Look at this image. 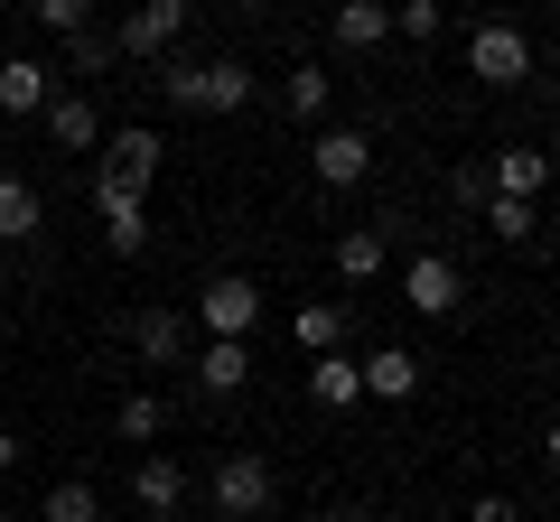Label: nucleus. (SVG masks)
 <instances>
[{"label":"nucleus","instance_id":"9d476101","mask_svg":"<svg viewBox=\"0 0 560 522\" xmlns=\"http://www.w3.org/2000/svg\"><path fill=\"white\" fill-rule=\"evenodd\" d=\"M94 215H103V242H113V252H150V205H140L131 187L94 178Z\"/></svg>","mask_w":560,"mask_h":522},{"label":"nucleus","instance_id":"2f4dec72","mask_svg":"<svg viewBox=\"0 0 560 522\" xmlns=\"http://www.w3.org/2000/svg\"><path fill=\"white\" fill-rule=\"evenodd\" d=\"M541 466H560V420H551V429H541Z\"/></svg>","mask_w":560,"mask_h":522},{"label":"nucleus","instance_id":"473e14b6","mask_svg":"<svg viewBox=\"0 0 560 522\" xmlns=\"http://www.w3.org/2000/svg\"><path fill=\"white\" fill-rule=\"evenodd\" d=\"M318 522H364V513H355V503H337V513H318Z\"/></svg>","mask_w":560,"mask_h":522},{"label":"nucleus","instance_id":"f257e3e1","mask_svg":"<svg viewBox=\"0 0 560 522\" xmlns=\"http://www.w3.org/2000/svg\"><path fill=\"white\" fill-rule=\"evenodd\" d=\"M271 466L253 458V448H234V458H215V476H206V503H215V522H261L271 513Z\"/></svg>","mask_w":560,"mask_h":522},{"label":"nucleus","instance_id":"5701e85b","mask_svg":"<svg viewBox=\"0 0 560 522\" xmlns=\"http://www.w3.org/2000/svg\"><path fill=\"white\" fill-rule=\"evenodd\" d=\"M393 38V10H383V0H346L337 10V47H383Z\"/></svg>","mask_w":560,"mask_h":522},{"label":"nucleus","instance_id":"6e6552de","mask_svg":"<svg viewBox=\"0 0 560 522\" xmlns=\"http://www.w3.org/2000/svg\"><path fill=\"white\" fill-rule=\"evenodd\" d=\"M131 345H140L150 364L178 373V364H197V318H187V308H140V318H131Z\"/></svg>","mask_w":560,"mask_h":522},{"label":"nucleus","instance_id":"393cba45","mask_svg":"<svg viewBox=\"0 0 560 522\" xmlns=\"http://www.w3.org/2000/svg\"><path fill=\"white\" fill-rule=\"evenodd\" d=\"M477 215H486V234H495V242H533V224H541V205H514V197H486Z\"/></svg>","mask_w":560,"mask_h":522},{"label":"nucleus","instance_id":"2eb2a0df","mask_svg":"<svg viewBox=\"0 0 560 522\" xmlns=\"http://www.w3.org/2000/svg\"><path fill=\"white\" fill-rule=\"evenodd\" d=\"M253 103V66L243 57H206L197 66V112H243Z\"/></svg>","mask_w":560,"mask_h":522},{"label":"nucleus","instance_id":"4468645a","mask_svg":"<svg viewBox=\"0 0 560 522\" xmlns=\"http://www.w3.org/2000/svg\"><path fill=\"white\" fill-rule=\"evenodd\" d=\"M308 402H318V411H355L364 402V373H355L346 345H337V355H308Z\"/></svg>","mask_w":560,"mask_h":522},{"label":"nucleus","instance_id":"a211bd4d","mask_svg":"<svg viewBox=\"0 0 560 522\" xmlns=\"http://www.w3.org/2000/svg\"><path fill=\"white\" fill-rule=\"evenodd\" d=\"M383 261H393V242H383V224H355V234H337V281H374Z\"/></svg>","mask_w":560,"mask_h":522},{"label":"nucleus","instance_id":"6ab92c4d","mask_svg":"<svg viewBox=\"0 0 560 522\" xmlns=\"http://www.w3.org/2000/svg\"><path fill=\"white\" fill-rule=\"evenodd\" d=\"M38 522H103L94 476H57V485H47V503H38Z\"/></svg>","mask_w":560,"mask_h":522},{"label":"nucleus","instance_id":"ddd939ff","mask_svg":"<svg viewBox=\"0 0 560 522\" xmlns=\"http://www.w3.org/2000/svg\"><path fill=\"white\" fill-rule=\"evenodd\" d=\"M486 187H495V197H514V205H541V187H551V150H495Z\"/></svg>","mask_w":560,"mask_h":522},{"label":"nucleus","instance_id":"39448f33","mask_svg":"<svg viewBox=\"0 0 560 522\" xmlns=\"http://www.w3.org/2000/svg\"><path fill=\"white\" fill-rule=\"evenodd\" d=\"M160 168H168V141L131 121V131H113V141H103V168H94V178H113V187H131V197H150V178H160Z\"/></svg>","mask_w":560,"mask_h":522},{"label":"nucleus","instance_id":"20e7f679","mask_svg":"<svg viewBox=\"0 0 560 522\" xmlns=\"http://www.w3.org/2000/svg\"><path fill=\"white\" fill-rule=\"evenodd\" d=\"M401 308H411V318H458V308H467L458 261H448V252H411V271H401Z\"/></svg>","mask_w":560,"mask_h":522},{"label":"nucleus","instance_id":"a878e982","mask_svg":"<svg viewBox=\"0 0 560 522\" xmlns=\"http://www.w3.org/2000/svg\"><path fill=\"white\" fill-rule=\"evenodd\" d=\"M113 57H121V47H113V38H94V28H84V38H66V75H75V84H94Z\"/></svg>","mask_w":560,"mask_h":522},{"label":"nucleus","instance_id":"bb28decb","mask_svg":"<svg viewBox=\"0 0 560 522\" xmlns=\"http://www.w3.org/2000/svg\"><path fill=\"white\" fill-rule=\"evenodd\" d=\"M28 20H38L47 38H84V28H94V20H84V0H28Z\"/></svg>","mask_w":560,"mask_h":522},{"label":"nucleus","instance_id":"c85d7f7f","mask_svg":"<svg viewBox=\"0 0 560 522\" xmlns=\"http://www.w3.org/2000/svg\"><path fill=\"white\" fill-rule=\"evenodd\" d=\"M160 84H168V103H187V112H197V66L168 57V66H160Z\"/></svg>","mask_w":560,"mask_h":522},{"label":"nucleus","instance_id":"c756f323","mask_svg":"<svg viewBox=\"0 0 560 522\" xmlns=\"http://www.w3.org/2000/svg\"><path fill=\"white\" fill-rule=\"evenodd\" d=\"M467 522H523V513H514L504 495H477V503H467Z\"/></svg>","mask_w":560,"mask_h":522},{"label":"nucleus","instance_id":"aec40b11","mask_svg":"<svg viewBox=\"0 0 560 522\" xmlns=\"http://www.w3.org/2000/svg\"><path fill=\"white\" fill-rule=\"evenodd\" d=\"M38 224H47L38 187H28V178H0V242H28Z\"/></svg>","mask_w":560,"mask_h":522},{"label":"nucleus","instance_id":"f3484780","mask_svg":"<svg viewBox=\"0 0 560 522\" xmlns=\"http://www.w3.org/2000/svg\"><path fill=\"white\" fill-rule=\"evenodd\" d=\"M47 141H57V150H103L94 94H57V103H47Z\"/></svg>","mask_w":560,"mask_h":522},{"label":"nucleus","instance_id":"7c9ffc66","mask_svg":"<svg viewBox=\"0 0 560 522\" xmlns=\"http://www.w3.org/2000/svg\"><path fill=\"white\" fill-rule=\"evenodd\" d=\"M10 466H20V429H0V476H10Z\"/></svg>","mask_w":560,"mask_h":522},{"label":"nucleus","instance_id":"1a4fd4ad","mask_svg":"<svg viewBox=\"0 0 560 522\" xmlns=\"http://www.w3.org/2000/svg\"><path fill=\"white\" fill-rule=\"evenodd\" d=\"M47 103H57V66H38L28 47L0 57V112L10 121H47Z\"/></svg>","mask_w":560,"mask_h":522},{"label":"nucleus","instance_id":"b1692460","mask_svg":"<svg viewBox=\"0 0 560 522\" xmlns=\"http://www.w3.org/2000/svg\"><path fill=\"white\" fill-rule=\"evenodd\" d=\"M280 103H290L300 121H327V103H337V75H327V66H300V75L280 84Z\"/></svg>","mask_w":560,"mask_h":522},{"label":"nucleus","instance_id":"412c9836","mask_svg":"<svg viewBox=\"0 0 560 522\" xmlns=\"http://www.w3.org/2000/svg\"><path fill=\"white\" fill-rule=\"evenodd\" d=\"M290 336H300L308 355H337V345H346V308L337 299H308L300 318H290Z\"/></svg>","mask_w":560,"mask_h":522},{"label":"nucleus","instance_id":"dca6fc26","mask_svg":"<svg viewBox=\"0 0 560 522\" xmlns=\"http://www.w3.org/2000/svg\"><path fill=\"white\" fill-rule=\"evenodd\" d=\"M243 382H253V345H197V392H215V402H234Z\"/></svg>","mask_w":560,"mask_h":522},{"label":"nucleus","instance_id":"cd10ccee","mask_svg":"<svg viewBox=\"0 0 560 522\" xmlns=\"http://www.w3.org/2000/svg\"><path fill=\"white\" fill-rule=\"evenodd\" d=\"M393 28H401V38H440V28H448V10H440V0H401V10H393Z\"/></svg>","mask_w":560,"mask_h":522},{"label":"nucleus","instance_id":"7ed1b4c3","mask_svg":"<svg viewBox=\"0 0 560 522\" xmlns=\"http://www.w3.org/2000/svg\"><path fill=\"white\" fill-rule=\"evenodd\" d=\"M253 318H261V289L243 281V271H215V281L197 289V327L215 345H253Z\"/></svg>","mask_w":560,"mask_h":522},{"label":"nucleus","instance_id":"423d86ee","mask_svg":"<svg viewBox=\"0 0 560 522\" xmlns=\"http://www.w3.org/2000/svg\"><path fill=\"white\" fill-rule=\"evenodd\" d=\"M308 168H318V187H364V168H374V131H355V121H327L318 150H308Z\"/></svg>","mask_w":560,"mask_h":522},{"label":"nucleus","instance_id":"0eeeda50","mask_svg":"<svg viewBox=\"0 0 560 522\" xmlns=\"http://www.w3.org/2000/svg\"><path fill=\"white\" fill-rule=\"evenodd\" d=\"M178 38H187V0H140L131 20L113 28V47H121V57H168Z\"/></svg>","mask_w":560,"mask_h":522},{"label":"nucleus","instance_id":"f8f14e48","mask_svg":"<svg viewBox=\"0 0 560 522\" xmlns=\"http://www.w3.org/2000/svg\"><path fill=\"white\" fill-rule=\"evenodd\" d=\"M355 373H364L374 402H411V392H420V355H411V345H374V355H355Z\"/></svg>","mask_w":560,"mask_h":522},{"label":"nucleus","instance_id":"f03ea898","mask_svg":"<svg viewBox=\"0 0 560 522\" xmlns=\"http://www.w3.org/2000/svg\"><path fill=\"white\" fill-rule=\"evenodd\" d=\"M467 75H477V84H495V94H514V84L533 75V38H523L514 20L467 28Z\"/></svg>","mask_w":560,"mask_h":522},{"label":"nucleus","instance_id":"4be33fe9","mask_svg":"<svg viewBox=\"0 0 560 522\" xmlns=\"http://www.w3.org/2000/svg\"><path fill=\"white\" fill-rule=\"evenodd\" d=\"M113 429H121V439H131V448H150V439H160V429H168V402H160V392H121Z\"/></svg>","mask_w":560,"mask_h":522},{"label":"nucleus","instance_id":"9b49d317","mask_svg":"<svg viewBox=\"0 0 560 522\" xmlns=\"http://www.w3.org/2000/svg\"><path fill=\"white\" fill-rule=\"evenodd\" d=\"M131 503H140L150 522H178V503H187V466H178V458H140V466H131Z\"/></svg>","mask_w":560,"mask_h":522}]
</instances>
